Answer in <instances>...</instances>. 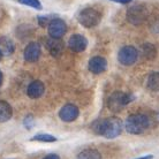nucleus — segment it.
Instances as JSON below:
<instances>
[{
    "label": "nucleus",
    "instance_id": "1",
    "mask_svg": "<svg viewBox=\"0 0 159 159\" xmlns=\"http://www.w3.org/2000/svg\"><path fill=\"white\" fill-rule=\"evenodd\" d=\"M92 130L106 139H114L122 130V122L118 118L99 119L92 123Z\"/></svg>",
    "mask_w": 159,
    "mask_h": 159
},
{
    "label": "nucleus",
    "instance_id": "2",
    "mask_svg": "<svg viewBox=\"0 0 159 159\" xmlns=\"http://www.w3.org/2000/svg\"><path fill=\"white\" fill-rule=\"evenodd\" d=\"M125 127L129 134L139 135V134H143L144 131H147L151 127V119L145 114H142V113L131 114L126 119Z\"/></svg>",
    "mask_w": 159,
    "mask_h": 159
},
{
    "label": "nucleus",
    "instance_id": "3",
    "mask_svg": "<svg viewBox=\"0 0 159 159\" xmlns=\"http://www.w3.org/2000/svg\"><path fill=\"white\" fill-rule=\"evenodd\" d=\"M134 99H135V96L130 92L114 91L108 98V108L113 112H119Z\"/></svg>",
    "mask_w": 159,
    "mask_h": 159
},
{
    "label": "nucleus",
    "instance_id": "4",
    "mask_svg": "<svg viewBox=\"0 0 159 159\" xmlns=\"http://www.w3.org/2000/svg\"><path fill=\"white\" fill-rule=\"evenodd\" d=\"M102 20L100 13L92 7H88L82 9L77 15V21L85 28H93L98 25Z\"/></svg>",
    "mask_w": 159,
    "mask_h": 159
},
{
    "label": "nucleus",
    "instance_id": "5",
    "mask_svg": "<svg viewBox=\"0 0 159 159\" xmlns=\"http://www.w3.org/2000/svg\"><path fill=\"white\" fill-rule=\"evenodd\" d=\"M148 19V9L142 4L134 5L127 9V21L133 25H141Z\"/></svg>",
    "mask_w": 159,
    "mask_h": 159
},
{
    "label": "nucleus",
    "instance_id": "6",
    "mask_svg": "<svg viewBox=\"0 0 159 159\" xmlns=\"http://www.w3.org/2000/svg\"><path fill=\"white\" fill-rule=\"evenodd\" d=\"M139 58V51L134 46H123L118 53V60L123 66H131L136 62Z\"/></svg>",
    "mask_w": 159,
    "mask_h": 159
},
{
    "label": "nucleus",
    "instance_id": "7",
    "mask_svg": "<svg viewBox=\"0 0 159 159\" xmlns=\"http://www.w3.org/2000/svg\"><path fill=\"white\" fill-rule=\"evenodd\" d=\"M48 35L52 38H61L67 31V27L64 20L61 19H53L51 23L48 24Z\"/></svg>",
    "mask_w": 159,
    "mask_h": 159
},
{
    "label": "nucleus",
    "instance_id": "8",
    "mask_svg": "<svg viewBox=\"0 0 159 159\" xmlns=\"http://www.w3.org/2000/svg\"><path fill=\"white\" fill-rule=\"evenodd\" d=\"M80 114V111L77 106L73 105V104H67L65 105L64 107L60 110L59 116L60 119L65 121V122H72L77 119V116Z\"/></svg>",
    "mask_w": 159,
    "mask_h": 159
},
{
    "label": "nucleus",
    "instance_id": "9",
    "mask_svg": "<svg viewBox=\"0 0 159 159\" xmlns=\"http://www.w3.org/2000/svg\"><path fill=\"white\" fill-rule=\"evenodd\" d=\"M68 46L73 52H83L88 46V39L83 35L75 34L68 40Z\"/></svg>",
    "mask_w": 159,
    "mask_h": 159
},
{
    "label": "nucleus",
    "instance_id": "10",
    "mask_svg": "<svg viewBox=\"0 0 159 159\" xmlns=\"http://www.w3.org/2000/svg\"><path fill=\"white\" fill-rule=\"evenodd\" d=\"M88 68L93 74H102L107 68V61L103 57H93L89 61Z\"/></svg>",
    "mask_w": 159,
    "mask_h": 159
},
{
    "label": "nucleus",
    "instance_id": "11",
    "mask_svg": "<svg viewBox=\"0 0 159 159\" xmlns=\"http://www.w3.org/2000/svg\"><path fill=\"white\" fill-rule=\"evenodd\" d=\"M40 46L38 43H32L28 44L27 48H24V60L28 61V62H35L39 59L40 57Z\"/></svg>",
    "mask_w": 159,
    "mask_h": 159
},
{
    "label": "nucleus",
    "instance_id": "12",
    "mask_svg": "<svg viewBox=\"0 0 159 159\" xmlns=\"http://www.w3.org/2000/svg\"><path fill=\"white\" fill-rule=\"evenodd\" d=\"M44 91H45V87H44L43 82H40V81H32L27 89V93L32 99H37V98L42 97Z\"/></svg>",
    "mask_w": 159,
    "mask_h": 159
},
{
    "label": "nucleus",
    "instance_id": "13",
    "mask_svg": "<svg viewBox=\"0 0 159 159\" xmlns=\"http://www.w3.org/2000/svg\"><path fill=\"white\" fill-rule=\"evenodd\" d=\"M48 50L51 53L52 57H59L62 51H64V43L61 42L60 38H50L48 40Z\"/></svg>",
    "mask_w": 159,
    "mask_h": 159
},
{
    "label": "nucleus",
    "instance_id": "14",
    "mask_svg": "<svg viewBox=\"0 0 159 159\" xmlns=\"http://www.w3.org/2000/svg\"><path fill=\"white\" fill-rule=\"evenodd\" d=\"M15 45L13 43V40L8 37H0V52L2 56H11L14 53Z\"/></svg>",
    "mask_w": 159,
    "mask_h": 159
},
{
    "label": "nucleus",
    "instance_id": "15",
    "mask_svg": "<svg viewBox=\"0 0 159 159\" xmlns=\"http://www.w3.org/2000/svg\"><path fill=\"white\" fill-rule=\"evenodd\" d=\"M12 106L4 100H0V122H6L12 118Z\"/></svg>",
    "mask_w": 159,
    "mask_h": 159
},
{
    "label": "nucleus",
    "instance_id": "16",
    "mask_svg": "<svg viewBox=\"0 0 159 159\" xmlns=\"http://www.w3.org/2000/svg\"><path fill=\"white\" fill-rule=\"evenodd\" d=\"M147 88L151 91H159V72H152L147 79Z\"/></svg>",
    "mask_w": 159,
    "mask_h": 159
},
{
    "label": "nucleus",
    "instance_id": "17",
    "mask_svg": "<svg viewBox=\"0 0 159 159\" xmlns=\"http://www.w3.org/2000/svg\"><path fill=\"white\" fill-rule=\"evenodd\" d=\"M142 54L148 60L155 59L156 56H157V48H156V46L153 44L145 43L142 45Z\"/></svg>",
    "mask_w": 159,
    "mask_h": 159
},
{
    "label": "nucleus",
    "instance_id": "18",
    "mask_svg": "<svg viewBox=\"0 0 159 159\" xmlns=\"http://www.w3.org/2000/svg\"><path fill=\"white\" fill-rule=\"evenodd\" d=\"M76 159H102V155L96 149H85L80 152Z\"/></svg>",
    "mask_w": 159,
    "mask_h": 159
},
{
    "label": "nucleus",
    "instance_id": "19",
    "mask_svg": "<svg viewBox=\"0 0 159 159\" xmlns=\"http://www.w3.org/2000/svg\"><path fill=\"white\" fill-rule=\"evenodd\" d=\"M31 141H38V142H46V143H51V142H56L57 137L50 135V134H38L35 135L31 139Z\"/></svg>",
    "mask_w": 159,
    "mask_h": 159
},
{
    "label": "nucleus",
    "instance_id": "20",
    "mask_svg": "<svg viewBox=\"0 0 159 159\" xmlns=\"http://www.w3.org/2000/svg\"><path fill=\"white\" fill-rule=\"evenodd\" d=\"M20 4L25 5V6H30V7L35 8V9H42V4L39 0H17Z\"/></svg>",
    "mask_w": 159,
    "mask_h": 159
},
{
    "label": "nucleus",
    "instance_id": "21",
    "mask_svg": "<svg viewBox=\"0 0 159 159\" xmlns=\"http://www.w3.org/2000/svg\"><path fill=\"white\" fill-rule=\"evenodd\" d=\"M34 123H35V120H34V116H32L31 114H29V116H27L24 118L23 125L27 129H31L32 126H34Z\"/></svg>",
    "mask_w": 159,
    "mask_h": 159
},
{
    "label": "nucleus",
    "instance_id": "22",
    "mask_svg": "<svg viewBox=\"0 0 159 159\" xmlns=\"http://www.w3.org/2000/svg\"><path fill=\"white\" fill-rule=\"evenodd\" d=\"M52 19H50V16H38V23L42 27H48V24L52 22Z\"/></svg>",
    "mask_w": 159,
    "mask_h": 159
},
{
    "label": "nucleus",
    "instance_id": "23",
    "mask_svg": "<svg viewBox=\"0 0 159 159\" xmlns=\"http://www.w3.org/2000/svg\"><path fill=\"white\" fill-rule=\"evenodd\" d=\"M151 29L152 31L155 32H159V22L158 21H153L151 23Z\"/></svg>",
    "mask_w": 159,
    "mask_h": 159
},
{
    "label": "nucleus",
    "instance_id": "24",
    "mask_svg": "<svg viewBox=\"0 0 159 159\" xmlns=\"http://www.w3.org/2000/svg\"><path fill=\"white\" fill-rule=\"evenodd\" d=\"M43 159H60V157L58 155H54V153H51V155L45 156Z\"/></svg>",
    "mask_w": 159,
    "mask_h": 159
},
{
    "label": "nucleus",
    "instance_id": "25",
    "mask_svg": "<svg viewBox=\"0 0 159 159\" xmlns=\"http://www.w3.org/2000/svg\"><path fill=\"white\" fill-rule=\"evenodd\" d=\"M111 1H114V2H119V4H128V2H130L131 0H111Z\"/></svg>",
    "mask_w": 159,
    "mask_h": 159
},
{
    "label": "nucleus",
    "instance_id": "26",
    "mask_svg": "<svg viewBox=\"0 0 159 159\" xmlns=\"http://www.w3.org/2000/svg\"><path fill=\"white\" fill-rule=\"evenodd\" d=\"M152 158H153V156L149 155V156H144V157H141V158H136V159H152Z\"/></svg>",
    "mask_w": 159,
    "mask_h": 159
},
{
    "label": "nucleus",
    "instance_id": "27",
    "mask_svg": "<svg viewBox=\"0 0 159 159\" xmlns=\"http://www.w3.org/2000/svg\"><path fill=\"white\" fill-rule=\"evenodd\" d=\"M2 73H1V70H0V85H1V83H2Z\"/></svg>",
    "mask_w": 159,
    "mask_h": 159
},
{
    "label": "nucleus",
    "instance_id": "28",
    "mask_svg": "<svg viewBox=\"0 0 159 159\" xmlns=\"http://www.w3.org/2000/svg\"><path fill=\"white\" fill-rule=\"evenodd\" d=\"M1 58H2V54H1V52H0V60H1Z\"/></svg>",
    "mask_w": 159,
    "mask_h": 159
}]
</instances>
